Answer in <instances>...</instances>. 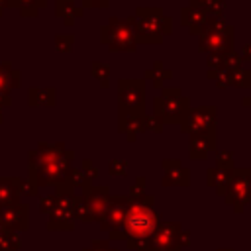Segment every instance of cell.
Segmentation results:
<instances>
[{"instance_id": "3957f363", "label": "cell", "mask_w": 251, "mask_h": 251, "mask_svg": "<svg viewBox=\"0 0 251 251\" xmlns=\"http://www.w3.org/2000/svg\"><path fill=\"white\" fill-rule=\"evenodd\" d=\"M249 200H251V182H249V180H243V178L235 180V182L231 184L229 192H227L226 202H227V204H233L235 210H241L243 204H247Z\"/></svg>"}, {"instance_id": "277c9868", "label": "cell", "mask_w": 251, "mask_h": 251, "mask_svg": "<svg viewBox=\"0 0 251 251\" xmlns=\"http://www.w3.org/2000/svg\"><path fill=\"white\" fill-rule=\"evenodd\" d=\"M126 208H127V200H114V204L106 210V220H104V229H110L112 233L118 231L124 224V216H126Z\"/></svg>"}, {"instance_id": "52a82bcc", "label": "cell", "mask_w": 251, "mask_h": 251, "mask_svg": "<svg viewBox=\"0 0 251 251\" xmlns=\"http://www.w3.org/2000/svg\"><path fill=\"white\" fill-rule=\"evenodd\" d=\"M2 6H4V0H0V8H2Z\"/></svg>"}, {"instance_id": "7a4b0ae2", "label": "cell", "mask_w": 251, "mask_h": 251, "mask_svg": "<svg viewBox=\"0 0 251 251\" xmlns=\"http://www.w3.org/2000/svg\"><path fill=\"white\" fill-rule=\"evenodd\" d=\"M180 231H182L180 224H173V222L159 224V227L149 239V249L151 251H182Z\"/></svg>"}, {"instance_id": "8992f818", "label": "cell", "mask_w": 251, "mask_h": 251, "mask_svg": "<svg viewBox=\"0 0 251 251\" xmlns=\"http://www.w3.org/2000/svg\"><path fill=\"white\" fill-rule=\"evenodd\" d=\"M92 251H116V249H112V247L104 245V241H96V247H94Z\"/></svg>"}, {"instance_id": "5b68a950", "label": "cell", "mask_w": 251, "mask_h": 251, "mask_svg": "<svg viewBox=\"0 0 251 251\" xmlns=\"http://www.w3.org/2000/svg\"><path fill=\"white\" fill-rule=\"evenodd\" d=\"M16 84H18V73L10 65L2 63L0 65V96L6 94V92H10Z\"/></svg>"}, {"instance_id": "ba28073f", "label": "cell", "mask_w": 251, "mask_h": 251, "mask_svg": "<svg viewBox=\"0 0 251 251\" xmlns=\"http://www.w3.org/2000/svg\"><path fill=\"white\" fill-rule=\"evenodd\" d=\"M220 251H231V249H220Z\"/></svg>"}, {"instance_id": "6da1fadb", "label": "cell", "mask_w": 251, "mask_h": 251, "mask_svg": "<svg viewBox=\"0 0 251 251\" xmlns=\"http://www.w3.org/2000/svg\"><path fill=\"white\" fill-rule=\"evenodd\" d=\"M159 214L153 210V200L133 198L127 202L124 224L118 231L110 233L114 239H124L129 249L149 247V239L159 227Z\"/></svg>"}]
</instances>
